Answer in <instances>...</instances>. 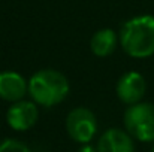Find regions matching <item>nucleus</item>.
Wrapping results in <instances>:
<instances>
[{"mask_svg": "<svg viewBox=\"0 0 154 152\" xmlns=\"http://www.w3.org/2000/svg\"><path fill=\"white\" fill-rule=\"evenodd\" d=\"M124 52L133 58H148L154 54V16L138 15L126 21L120 31Z\"/></svg>", "mask_w": 154, "mask_h": 152, "instance_id": "f257e3e1", "label": "nucleus"}, {"mask_svg": "<svg viewBox=\"0 0 154 152\" xmlns=\"http://www.w3.org/2000/svg\"><path fill=\"white\" fill-rule=\"evenodd\" d=\"M29 94L36 104L51 107L66 99L69 94V82L61 72L44 69L30 78Z\"/></svg>", "mask_w": 154, "mask_h": 152, "instance_id": "f03ea898", "label": "nucleus"}, {"mask_svg": "<svg viewBox=\"0 0 154 152\" xmlns=\"http://www.w3.org/2000/svg\"><path fill=\"white\" fill-rule=\"evenodd\" d=\"M124 127L136 140L154 142V104L141 101L129 106L124 113Z\"/></svg>", "mask_w": 154, "mask_h": 152, "instance_id": "7ed1b4c3", "label": "nucleus"}, {"mask_svg": "<svg viewBox=\"0 0 154 152\" xmlns=\"http://www.w3.org/2000/svg\"><path fill=\"white\" fill-rule=\"evenodd\" d=\"M66 128L73 140L87 145L97 131V121L90 109L76 107L69 112L66 118Z\"/></svg>", "mask_w": 154, "mask_h": 152, "instance_id": "20e7f679", "label": "nucleus"}, {"mask_svg": "<svg viewBox=\"0 0 154 152\" xmlns=\"http://www.w3.org/2000/svg\"><path fill=\"white\" fill-rule=\"evenodd\" d=\"M39 118V110L35 101L20 100L15 101L6 113V121L11 128L17 131H26L30 130Z\"/></svg>", "mask_w": 154, "mask_h": 152, "instance_id": "39448f33", "label": "nucleus"}, {"mask_svg": "<svg viewBox=\"0 0 154 152\" xmlns=\"http://www.w3.org/2000/svg\"><path fill=\"white\" fill-rule=\"evenodd\" d=\"M147 84L141 73L138 72H127L124 73L117 82V96L126 104H136L141 103L145 96Z\"/></svg>", "mask_w": 154, "mask_h": 152, "instance_id": "423d86ee", "label": "nucleus"}, {"mask_svg": "<svg viewBox=\"0 0 154 152\" xmlns=\"http://www.w3.org/2000/svg\"><path fill=\"white\" fill-rule=\"evenodd\" d=\"M97 152H135L133 137L120 128H109L99 139Z\"/></svg>", "mask_w": 154, "mask_h": 152, "instance_id": "0eeeda50", "label": "nucleus"}, {"mask_svg": "<svg viewBox=\"0 0 154 152\" xmlns=\"http://www.w3.org/2000/svg\"><path fill=\"white\" fill-rule=\"evenodd\" d=\"M29 91V84L17 72L0 73V99L6 101H20Z\"/></svg>", "mask_w": 154, "mask_h": 152, "instance_id": "6e6552de", "label": "nucleus"}, {"mask_svg": "<svg viewBox=\"0 0 154 152\" xmlns=\"http://www.w3.org/2000/svg\"><path fill=\"white\" fill-rule=\"evenodd\" d=\"M117 34L111 28H102L96 31L90 40V48L97 57H108L117 48Z\"/></svg>", "mask_w": 154, "mask_h": 152, "instance_id": "1a4fd4ad", "label": "nucleus"}, {"mask_svg": "<svg viewBox=\"0 0 154 152\" xmlns=\"http://www.w3.org/2000/svg\"><path fill=\"white\" fill-rule=\"evenodd\" d=\"M0 152H32L30 148L20 142V140H14V139H6L0 143Z\"/></svg>", "mask_w": 154, "mask_h": 152, "instance_id": "9d476101", "label": "nucleus"}, {"mask_svg": "<svg viewBox=\"0 0 154 152\" xmlns=\"http://www.w3.org/2000/svg\"><path fill=\"white\" fill-rule=\"evenodd\" d=\"M78 152H97V148H94L91 145H84Z\"/></svg>", "mask_w": 154, "mask_h": 152, "instance_id": "9b49d317", "label": "nucleus"}, {"mask_svg": "<svg viewBox=\"0 0 154 152\" xmlns=\"http://www.w3.org/2000/svg\"><path fill=\"white\" fill-rule=\"evenodd\" d=\"M153 152H154V146H153Z\"/></svg>", "mask_w": 154, "mask_h": 152, "instance_id": "f8f14e48", "label": "nucleus"}]
</instances>
